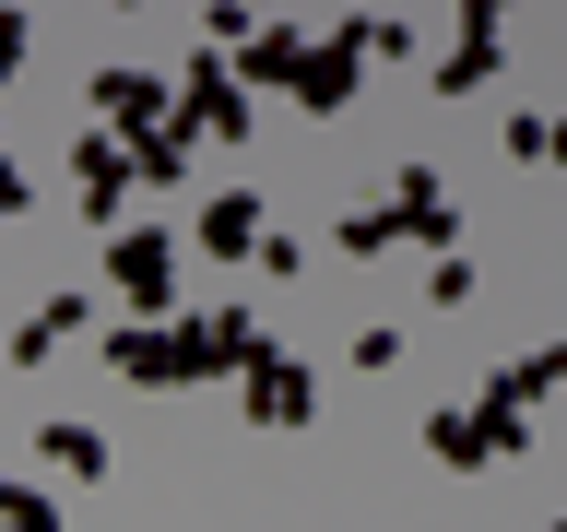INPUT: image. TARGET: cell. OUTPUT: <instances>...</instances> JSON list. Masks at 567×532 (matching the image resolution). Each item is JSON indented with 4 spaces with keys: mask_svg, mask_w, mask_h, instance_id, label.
Masks as SVG:
<instances>
[{
    "mask_svg": "<svg viewBox=\"0 0 567 532\" xmlns=\"http://www.w3.org/2000/svg\"><path fill=\"white\" fill-rule=\"evenodd\" d=\"M532 450V415L520 402H437V415H425V461H437V473H485V461H520Z\"/></svg>",
    "mask_w": 567,
    "mask_h": 532,
    "instance_id": "1",
    "label": "cell"
},
{
    "mask_svg": "<svg viewBox=\"0 0 567 532\" xmlns=\"http://www.w3.org/2000/svg\"><path fill=\"white\" fill-rule=\"evenodd\" d=\"M106 367H118L131 390H189V379H213L202 319H118V331H106Z\"/></svg>",
    "mask_w": 567,
    "mask_h": 532,
    "instance_id": "2",
    "label": "cell"
},
{
    "mask_svg": "<svg viewBox=\"0 0 567 532\" xmlns=\"http://www.w3.org/2000/svg\"><path fill=\"white\" fill-rule=\"evenodd\" d=\"M177 119L213 142V154H248V131H260V106H248L237 60L225 48H189V83H177Z\"/></svg>",
    "mask_w": 567,
    "mask_h": 532,
    "instance_id": "3",
    "label": "cell"
},
{
    "mask_svg": "<svg viewBox=\"0 0 567 532\" xmlns=\"http://www.w3.org/2000/svg\"><path fill=\"white\" fill-rule=\"evenodd\" d=\"M177 248H189V237H166V225H131V237H106V296H118L131 319H154V308L177 296Z\"/></svg>",
    "mask_w": 567,
    "mask_h": 532,
    "instance_id": "4",
    "label": "cell"
},
{
    "mask_svg": "<svg viewBox=\"0 0 567 532\" xmlns=\"http://www.w3.org/2000/svg\"><path fill=\"white\" fill-rule=\"evenodd\" d=\"M83 106H95V131H118V142H142L154 119H177L166 71H142V60H106L95 83H83Z\"/></svg>",
    "mask_w": 567,
    "mask_h": 532,
    "instance_id": "5",
    "label": "cell"
},
{
    "mask_svg": "<svg viewBox=\"0 0 567 532\" xmlns=\"http://www.w3.org/2000/svg\"><path fill=\"white\" fill-rule=\"evenodd\" d=\"M237 402H248V426H284V438H296V426L319 415V379H308L284 344H260V355L237 367Z\"/></svg>",
    "mask_w": 567,
    "mask_h": 532,
    "instance_id": "6",
    "label": "cell"
},
{
    "mask_svg": "<svg viewBox=\"0 0 567 532\" xmlns=\"http://www.w3.org/2000/svg\"><path fill=\"white\" fill-rule=\"evenodd\" d=\"M354 83H367V24H331V35H308V60H296L284 95L308 119H331V106H354Z\"/></svg>",
    "mask_w": 567,
    "mask_h": 532,
    "instance_id": "7",
    "label": "cell"
},
{
    "mask_svg": "<svg viewBox=\"0 0 567 532\" xmlns=\"http://www.w3.org/2000/svg\"><path fill=\"white\" fill-rule=\"evenodd\" d=\"M260 237H272V202L260 190H213L189 213V260H260Z\"/></svg>",
    "mask_w": 567,
    "mask_h": 532,
    "instance_id": "8",
    "label": "cell"
},
{
    "mask_svg": "<svg viewBox=\"0 0 567 532\" xmlns=\"http://www.w3.org/2000/svg\"><path fill=\"white\" fill-rule=\"evenodd\" d=\"M390 213H402V237H414V248H461V202L437 190V166H425V154H402V177H390Z\"/></svg>",
    "mask_w": 567,
    "mask_h": 532,
    "instance_id": "9",
    "label": "cell"
},
{
    "mask_svg": "<svg viewBox=\"0 0 567 532\" xmlns=\"http://www.w3.org/2000/svg\"><path fill=\"white\" fill-rule=\"evenodd\" d=\"M71 190H83V213H95V225H106V213L131 202V142H118V131H95V119H83V142H71Z\"/></svg>",
    "mask_w": 567,
    "mask_h": 532,
    "instance_id": "10",
    "label": "cell"
},
{
    "mask_svg": "<svg viewBox=\"0 0 567 532\" xmlns=\"http://www.w3.org/2000/svg\"><path fill=\"white\" fill-rule=\"evenodd\" d=\"M225 60H237L248 95H284V83H296V60H308V24H284V12H272V24L248 35V48H225Z\"/></svg>",
    "mask_w": 567,
    "mask_h": 532,
    "instance_id": "11",
    "label": "cell"
},
{
    "mask_svg": "<svg viewBox=\"0 0 567 532\" xmlns=\"http://www.w3.org/2000/svg\"><path fill=\"white\" fill-rule=\"evenodd\" d=\"M496 71H508L496 12H461V24H450V60H437V95H473V83H496Z\"/></svg>",
    "mask_w": 567,
    "mask_h": 532,
    "instance_id": "12",
    "label": "cell"
},
{
    "mask_svg": "<svg viewBox=\"0 0 567 532\" xmlns=\"http://www.w3.org/2000/svg\"><path fill=\"white\" fill-rule=\"evenodd\" d=\"M83 319H95V284H71V296H48V308H35V319H24V331H12L0 355H12V367H48V355H60L71 331H83Z\"/></svg>",
    "mask_w": 567,
    "mask_h": 532,
    "instance_id": "13",
    "label": "cell"
},
{
    "mask_svg": "<svg viewBox=\"0 0 567 532\" xmlns=\"http://www.w3.org/2000/svg\"><path fill=\"white\" fill-rule=\"evenodd\" d=\"M35 450H48V473L60 485H106V438L83 415H60V426H35Z\"/></svg>",
    "mask_w": 567,
    "mask_h": 532,
    "instance_id": "14",
    "label": "cell"
},
{
    "mask_svg": "<svg viewBox=\"0 0 567 532\" xmlns=\"http://www.w3.org/2000/svg\"><path fill=\"white\" fill-rule=\"evenodd\" d=\"M189 142H202L189 119H154V131L131 142V177H142V190H177V177H189Z\"/></svg>",
    "mask_w": 567,
    "mask_h": 532,
    "instance_id": "15",
    "label": "cell"
},
{
    "mask_svg": "<svg viewBox=\"0 0 567 532\" xmlns=\"http://www.w3.org/2000/svg\"><path fill=\"white\" fill-rule=\"evenodd\" d=\"M485 390H496V402H520V415H532V402H544V390H567V344H532L520 367H496Z\"/></svg>",
    "mask_w": 567,
    "mask_h": 532,
    "instance_id": "16",
    "label": "cell"
},
{
    "mask_svg": "<svg viewBox=\"0 0 567 532\" xmlns=\"http://www.w3.org/2000/svg\"><path fill=\"white\" fill-rule=\"evenodd\" d=\"M331 248H354V260H390V248H414V237H402V213H390V202H354L343 225H331Z\"/></svg>",
    "mask_w": 567,
    "mask_h": 532,
    "instance_id": "17",
    "label": "cell"
},
{
    "mask_svg": "<svg viewBox=\"0 0 567 532\" xmlns=\"http://www.w3.org/2000/svg\"><path fill=\"white\" fill-rule=\"evenodd\" d=\"M354 367H367V379H390V367H402V355H414V344H402V331H390V319H367V331H354Z\"/></svg>",
    "mask_w": 567,
    "mask_h": 532,
    "instance_id": "18",
    "label": "cell"
},
{
    "mask_svg": "<svg viewBox=\"0 0 567 532\" xmlns=\"http://www.w3.org/2000/svg\"><path fill=\"white\" fill-rule=\"evenodd\" d=\"M248 273H272V284H296V273H308V237H296V225H272V237H260V260H248Z\"/></svg>",
    "mask_w": 567,
    "mask_h": 532,
    "instance_id": "19",
    "label": "cell"
},
{
    "mask_svg": "<svg viewBox=\"0 0 567 532\" xmlns=\"http://www.w3.org/2000/svg\"><path fill=\"white\" fill-rule=\"evenodd\" d=\"M354 24H367V60H414V24L402 12H354Z\"/></svg>",
    "mask_w": 567,
    "mask_h": 532,
    "instance_id": "20",
    "label": "cell"
},
{
    "mask_svg": "<svg viewBox=\"0 0 567 532\" xmlns=\"http://www.w3.org/2000/svg\"><path fill=\"white\" fill-rule=\"evenodd\" d=\"M425 296H437V308H473V260H461V248H437V273H425Z\"/></svg>",
    "mask_w": 567,
    "mask_h": 532,
    "instance_id": "21",
    "label": "cell"
},
{
    "mask_svg": "<svg viewBox=\"0 0 567 532\" xmlns=\"http://www.w3.org/2000/svg\"><path fill=\"white\" fill-rule=\"evenodd\" d=\"M0 71H24V0H0Z\"/></svg>",
    "mask_w": 567,
    "mask_h": 532,
    "instance_id": "22",
    "label": "cell"
},
{
    "mask_svg": "<svg viewBox=\"0 0 567 532\" xmlns=\"http://www.w3.org/2000/svg\"><path fill=\"white\" fill-rule=\"evenodd\" d=\"M24 202H35V190H24V166L0 154V225H24Z\"/></svg>",
    "mask_w": 567,
    "mask_h": 532,
    "instance_id": "23",
    "label": "cell"
},
{
    "mask_svg": "<svg viewBox=\"0 0 567 532\" xmlns=\"http://www.w3.org/2000/svg\"><path fill=\"white\" fill-rule=\"evenodd\" d=\"M544 166H567V119H544Z\"/></svg>",
    "mask_w": 567,
    "mask_h": 532,
    "instance_id": "24",
    "label": "cell"
},
{
    "mask_svg": "<svg viewBox=\"0 0 567 532\" xmlns=\"http://www.w3.org/2000/svg\"><path fill=\"white\" fill-rule=\"evenodd\" d=\"M461 12H496V24H508V0H461Z\"/></svg>",
    "mask_w": 567,
    "mask_h": 532,
    "instance_id": "25",
    "label": "cell"
},
{
    "mask_svg": "<svg viewBox=\"0 0 567 532\" xmlns=\"http://www.w3.org/2000/svg\"><path fill=\"white\" fill-rule=\"evenodd\" d=\"M0 95H12V71H0Z\"/></svg>",
    "mask_w": 567,
    "mask_h": 532,
    "instance_id": "26",
    "label": "cell"
},
{
    "mask_svg": "<svg viewBox=\"0 0 567 532\" xmlns=\"http://www.w3.org/2000/svg\"><path fill=\"white\" fill-rule=\"evenodd\" d=\"M544 532H567V521H544Z\"/></svg>",
    "mask_w": 567,
    "mask_h": 532,
    "instance_id": "27",
    "label": "cell"
},
{
    "mask_svg": "<svg viewBox=\"0 0 567 532\" xmlns=\"http://www.w3.org/2000/svg\"><path fill=\"white\" fill-rule=\"evenodd\" d=\"M260 12H272V0H260Z\"/></svg>",
    "mask_w": 567,
    "mask_h": 532,
    "instance_id": "28",
    "label": "cell"
}]
</instances>
